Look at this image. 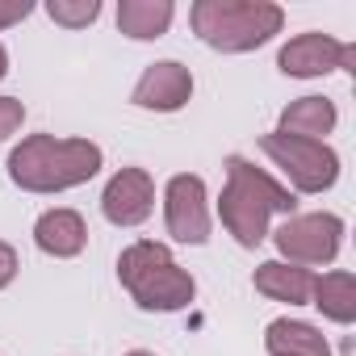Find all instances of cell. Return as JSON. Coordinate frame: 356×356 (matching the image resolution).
<instances>
[{
    "instance_id": "30bf717a",
    "label": "cell",
    "mask_w": 356,
    "mask_h": 356,
    "mask_svg": "<svg viewBox=\"0 0 356 356\" xmlns=\"http://www.w3.org/2000/svg\"><path fill=\"white\" fill-rule=\"evenodd\" d=\"M130 101L138 109H151V113H176L193 101V72L176 59H159L138 76Z\"/></svg>"
},
{
    "instance_id": "7402d4cb",
    "label": "cell",
    "mask_w": 356,
    "mask_h": 356,
    "mask_svg": "<svg viewBox=\"0 0 356 356\" xmlns=\"http://www.w3.org/2000/svg\"><path fill=\"white\" fill-rule=\"evenodd\" d=\"M126 356H155V352H147V348H134V352H126Z\"/></svg>"
},
{
    "instance_id": "277c9868",
    "label": "cell",
    "mask_w": 356,
    "mask_h": 356,
    "mask_svg": "<svg viewBox=\"0 0 356 356\" xmlns=\"http://www.w3.org/2000/svg\"><path fill=\"white\" fill-rule=\"evenodd\" d=\"M189 26L210 51L248 55L281 34L285 9L273 0H197L189 9Z\"/></svg>"
},
{
    "instance_id": "ba28073f",
    "label": "cell",
    "mask_w": 356,
    "mask_h": 356,
    "mask_svg": "<svg viewBox=\"0 0 356 356\" xmlns=\"http://www.w3.org/2000/svg\"><path fill=\"white\" fill-rule=\"evenodd\" d=\"M277 67L293 80H318L331 72H356V47L352 42H335L331 34H298L281 47Z\"/></svg>"
},
{
    "instance_id": "d6986e66",
    "label": "cell",
    "mask_w": 356,
    "mask_h": 356,
    "mask_svg": "<svg viewBox=\"0 0 356 356\" xmlns=\"http://www.w3.org/2000/svg\"><path fill=\"white\" fill-rule=\"evenodd\" d=\"M30 13H34V5H30V0H0V30H9V26L26 22Z\"/></svg>"
},
{
    "instance_id": "5b68a950",
    "label": "cell",
    "mask_w": 356,
    "mask_h": 356,
    "mask_svg": "<svg viewBox=\"0 0 356 356\" xmlns=\"http://www.w3.org/2000/svg\"><path fill=\"white\" fill-rule=\"evenodd\" d=\"M260 151L281 168V176L298 193H327L339 181V155L327 143L273 130V134H260Z\"/></svg>"
},
{
    "instance_id": "7c38bea8",
    "label": "cell",
    "mask_w": 356,
    "mask_h": 356,
    "mask_svg": "<svg viewBox=\"0 0 356 356\" xmlns=\"http://www.w3.org/2000/svg\"><path fill=\"white\" fill-rule=\"evenodd\" d=\"M252 285H256V293H264V298H273V302L306 306V302H310V289H314V273L302 268V264L264 260V264L252 273Z\"/></svg>"
},
{
    "instance_id": "3957f363",
    "label": "cell",
    "mask_w": 356,
    "mask_h": 356,
    "mask_svg": "<svg viewBox=\"0 0 356 356\" xmlns=\"http://www.w3.org/2000/svg\"><path fill=\"white\" fill-rule=\"evenodd\" d=\"M118 281L134 298V306L151 310V314L185 310L197 298L193 273L176 264V256L168 252V243H155V239H134L118 256Z\"/></svg>"
},
{
    "instance_id": "6da1fadb",
    "label": "cell",
    "mask_w": 356,
    "mask_h": 356,
    "mask_svg": "<svg viewBox=\"0 0 356 356\" xmlns=\"http://www.w3.org/2000/svg\"><path fill=\"white\" fill-rule=\"evenodd\" d=\"M105 168V151L88 138L30 134L9 151V181L26 193H67Z\"/></svg>"
},
{
    "instance_id": "8fae6325",
    "label": "cell",
    "mask_w": 356,
    "mask_h": 356,
    "mask_svg": "<svg viewBox=\"0 0 356 356\" xmlns=\"http://www.w3.org/2000/svg\"><path fill=\"white\" fill-rule=\"evenodd\" d=\"M34 243L38 252L55 256V260H72L88 248V222L80 210H67V206H55L47 214H38L34 222Z\"/></svg>"
},
{
    "instance_id": "7a4b0ae2",
    "label": "cell",
    "mask_w": 356,
    "mask_h": 356,
    "mask_svg": "<svg viewBox=\"0 0 356 356\" xmlns=\"http://www.w3.org/2000/svg\"><path fill=\"white\" fill-rule=\"evenodd\" d=\"M273 214H298V197L256 168L248 155H227V189L218 197V218L235 235L239 248H260L268 239V218Z\"/></svg>"
},
{
    "instance_id": "e0dca14e",
    "label": "cell",
    "mask_w": 356,
    "mask_h": 356,
    "mask_svg": "<svg viewBox=\"0 0 356 356\" xmlns=\"http://www.w3.org/2000/svg\"><path fill=\"white\" fill-rule=\"evenodd\" d=\"M47 17L63 30H88L101 17V0H51Z\"/></svg>"
},
{
    "instance_id": "ffe728a7",
    "label": "cell",
    "mask_w": 356,
    "mask_h": 356,
    "mask_svg": "<svg viewBox=\"0 0 356 356\" xmlns=\"http://www.w3.org/2000/svg\"><path fill=\"white\" fill-rule=\"evenodd\" d=\"M17 252H13V243H5L0 239V289H9L13 285V277H17Z\"/></svg>"
},
{
    "instance_id": "44dd1931",
    "label": "cell",
    "mask_w": 356,
    "mask_h": 356,
    "mask_svg": "<svg viewBox=\"0 0 356 356\" xmlns=\"http://www.w3.org/2000/svg\"><path fill=\"white\" fill-rule=\"evenodd\" d=\"M9 76V51H5V42H0V80Z\"/></svg>"
},
{
    "instance_id": "9c48e42d",
    "label": "cell",
    "mask_w": 356,
    "mask_h": 356,
    "mask_svg": "<svg viewBox=\"0 0 356 356\" xmlns=\"http://www.w3.org/2000/svg\"><path fill=\"white\" fill-rule=\"evenodd\" d=\"M155 210V181L147 168H122L101 193V214L113 227H143Z\"/></svg>"
},
{
    "instance_id": "5bb4252c",
    "label": "cell",
    "mask_w": 356,
    "mask_h": 356,
    "mask_svg": "<svg viewBox=\"0 0 356 356\" xmlns=\"http://www.w3.org/2000/svg\"><path fill=\"white\" fill-rule=\"evenodd\" d=\"M264 348L268 356H331L327 335L302 318H273L264 327Z\"/></svg>"
},
{
    "instance_id": "52a82bcc",
    "label": "cell",
    "mask_w": 356,
    "mask_h": 356,
    "mask_svg": "<svg viewBox=\"0 0 356 356\" xmlns=\"http://www.w3.org/2000/svg\"><path fill=\"white\" fill-rule=\"evenodd\" d=\"M163 227L176 243H189V248H202L210 239V193H206V181L193 172H181L172 176L168 189H163Z\"/></svg>"
},
{
    "instance_id": "8992f818",
    "label": "cell",
    "mask_w": 356,
    "mask_h": 356,
    "mask_svg": "<svg viewBox=\"0 0 356 356\" xmlns=\"http://www.w3.org/2000/svg\"><path fill=\"white\" fill-rule=\"evenodd\" d=\"M273 243L285 264H331L343 248V218L339 214H289L277 231Z\"/></svg>"
},
{
    "instance_id": "2e32d148",
    "label": "cell",
    "mask_w": 356,
    "mask_h": 356,
    "mask_svg": "<svg viewBox=\"0 0 356 356\" xmlns=\"http://www.w3.org/2000/svg\"><path fill=\"white\" fill-rule=\"evenodd\" d=\"M310 306L323 310V318L348 327L356 323V277L348 268H331L323 277H314V289H310Z\"/></svg>"
},
{
    "instance_id": "4fadbf2b",
    "label": "cell",
    "mask_w": 356,
    "mask_h": 356,
    "mask_svg": "<svg viewBox=\"0 0 356 356\" xmlns=\"http://www.w3.org/2000/svg\"><path fill=\"white\" fill-rule=\"evenodd\" d=\"M339 122V109L335 101L327 97H298L281 109V134H293V138H314V143H327V134L335 130Z\"/></svg>"
},
{
    "instance_id": "9a60e30c",
    "label": "cell",
    "mask_w": 356,
    "mask_h": 356,
    "mask_svg": "<svg viewBox=\"0 0 356 356\" xmlns=\"http://www.w3.org/2000/svg\"><path fill=\"white\" fill-rule=\"evenodd\" d=\"M176 17V5L172 0H122L118 5V30L134 42H155L168 34Z\"/></svg>"
},
{
    "instance_id": "ac0fdd59",
    "label": "cell",
    "mask_w": 356,
    "mask_h": 356,
    "mask_svg": "<svg viewBox=\"0 0 356 356\" xmlns=\"http://www.w3.org/2000/svg\"><path fill=\"white\" fill-rule=\"evenodd\" d=\"M22 122H26V105L17 97H0V143L13 138L22 130Z\"/></svg>"
}]
</instances>
